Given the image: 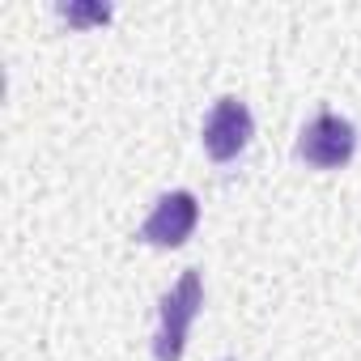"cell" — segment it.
<instances>
[{
  "instance_id": "cell-1",
  "label": "cell",
  "mask_w": 361,
  "mask_h": 361,
  "mask_svg": "<svg viewBox=\"0 0 361 361\" xmlns=\"http://www.w3.org/2000/svg\"><path fill=\"white\" fill-rule=\"evenodd\" d=\"M200 306H204V281H200V272L188 268L170 285V293L161 298V323H157V336H153V357L157 361H178L183 357L188 327L200 314Z\"/></svg>"
},
{
  "instance_id": "cell-2",
  "label": "cell",
  "mask_w": 361,
  "mask_h": 361,
  "mask_svg": "<svg viewBox=\"0 0 361 361\" xmlns=\"http://www.w3.org/2000/svg\"><path fill=\"white\" fill-rule=\"evenodd\" d=\"M353 149H357L353 123L340 119V115H331V111L314 115V119L302 128V136H298V153H302L310 166H323V170L344 166V161L353 157Z\"/></svg>"
},
{
  "instance_id": "cell-3",
  "label": "cell",
  "mask_w": 361,
  "mask_h": 361,
  "mask_svg": "<svg viewBox=\"0 0 361 361\" xmlns=\"http://www.w3.org/2000/svg\"><path fill=\"white\" fill-rule=\"evenodd\" d=\"M196 221H200V204H196L192 192H166L153 204V213L145 217L140 238L153 243V247H178V243H188Z\"/></svg>"
},
{
  "instance_id": "cell-4",
  "label": "cell",
  "mask_w": 361,
  "mask_h": 361,
  "mask_svg": "<svg viewBox=\"0 0 361 361\" xmlns=\"http://www.w3.org/2000/svg\"><path fill=\"white\" fill-rule=\"evenodd\" d=\"M251 132H255V123H251L247 102L221 98V102L209 111V119H204V149H209L217 161H230V157H238V153L247 149Z\"/></svg>"
}]
</instances>
